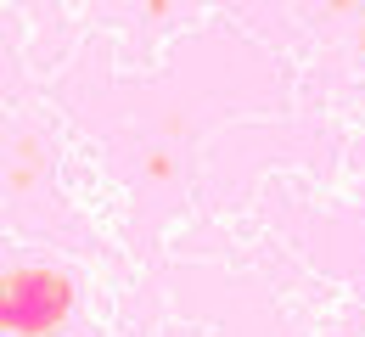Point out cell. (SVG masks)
Listing matches in <instances>:
<instances>
[{"instance_id": "4", "label": "cell", "mask_w": 365, "mask_h": 337, "mask_svg": "<svg viewBox=\"0 0 365 337\" xmlns=\"http://www.w3.org/2000/svg\"><path fill=\"white\" fill-rule=\"evenodd\" d=\"M354 23H360V40H354V46H360V62H365V6L354 11Z\"/></svg>"}, {"instance_id": "3", "label": "cell", "mask_w": 365, "mask_h": 337, "mask_svg": "<svg viewBox=\"0 0 365 337\" xmlns=\"http://www.w3.org/2000/svg\"><path fill=\"white\" fill-rule=\"evenodd\" d=\"M140 175H146V180H175V175H180V157H175L169 146H158V152H146Z\"/></svg>"}, {"instance_id": "1", "label": "cell", "mask_w": 365, "mask_h": 337, "mask_svg": "<svg viewBox=\"0 0 365 337\" xmlns=\"http://www.w3.org/2000/svg\"><path fill=\"white\" fill-rule=\"evenodd\" d=\"M79 315V287L62 264H11L0 292L6 337H56Z\"/></svg>"}, {"instance_id": "2", "label": "cell", "mask_w": 365, "mask_h": 337, "mask_svg": "<svg viewBox=\"0 0 365 337\" xmlns=\"http://www.w3.org/2000/svg\"><path fill=\"white\" fill-rule=\"evenodd\" d=\"M40 163H46V152L34 135H23V157L11 152V192H29L34 186V175H40Z\"/></svg>"}]
</instances>
